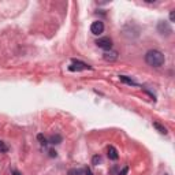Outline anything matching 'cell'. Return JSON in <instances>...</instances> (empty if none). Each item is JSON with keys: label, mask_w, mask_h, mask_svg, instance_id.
<instances>
[{"label": "cell", "mask_w": 175, "mask_h": 175, "mask_svg": "<svg viewBox=\"0 0 175 175\" xmlns=\"http://www.w3.org/2000/svg\"><path fill=\"white\" fill-rule=\"evenodd\" d=\"M145 62H147L149 66L152 67H160V66L164 65V55L161 54L160 51L157 49H150L145 54Z\"/></svg>", "instance_id": "obj_1"}, {"label": "cell", "mask_w": 175, "mask_h": 175, "mask_svg": "<svg viewBox=\"0 0 175 175\" xmlns=\"http://www.w3.org/2000/svg\"><path fill=\"white\" fill-rule=\"evenodd\" d=\"M68 70H70V71H81V70H92V67L81 60L73 59V65L68 67Z\"/></svg>", "instance_id": "obj_2"}, {"label": "cell", "mask_w": 175, "mask_h": 175, "mask_svg": "<svg viewBox=\"0 0 175 175\" xmlns=\"http://www.w3.org/2000/svg\"><path fill=\"white\" fill-rule=\"evenodd\" d=\"M96 45L104 51H110L112 48V40L110 37H101V38L96 40Z\"/></svg>", "instance_id": "obj_3"}, {"label": "cell", "mask_w": 175, "mask_h": 175, "mask_svg": "<svg viewBox=\"0 0 175 175\" xmlns=\"http://www.w3.org/2000/svg\"><path fill=\"white\" fill-rule=\"evenodd\" d=\"M90 32H92L93 34H96V36L101 34V33L104 32V23L101 21H94L92 25H90Z\"/></svg>", "instance_id": "obj_4"}, {"label": "cell", "mask_w": 175, "mask_h": 175, "mask_svg": "<svg viewBox=\"0 0 175 175\" xmlns=\"http://www.w3.org/2000/svg\"><path fill=\"white\" fill-rule=\"evenodd\" d=\"M157 30H159V33H160V34H167V36L172 33L171 26L168 25L167 22H164V21L159 22V25H157Z\"/></svg>", "instance_id": "obj_5"}, {"label": "cell", "mask_w": 175, "mask_h": 175, "mask_svg": "<svg viewBox=\"0 0 175 175\" xmlns=\"http://www.w3.org/2000/svg\"><path fill=\"white\" fill-rule=\"evenodd\" d=\"M103 57H104V60H107V62H115L116 59H118V52L116 51H105L103 54Z\"/></svg>", "instance_id": "obj_6"}, {"label": "cell", "mask_w": 175, "mask_h": 175, "mask_svg": "<svg viewBox=\"0 0 175 175\" xmlns=\"http://www.w3.org/2000/svg\"><path fill=\"white\" fill-rule=\"evenodd\" d=\"M107 152H108L107 155H108V157H110V160H118V157H119L118 150L115 149L114 147H108Z\"/></svg>", "instance_id": "obj_7"}, {"label": "cell", "mask_w": 175, "mask_h": 175, "mask_svg": "<svg viewBox=\"0 0 175 175\" xmlns=\"http://www.w3.org/2000/svg\"><path fill=\"white\" fill-rule=\"evenodd\" d=\"M62 136L60 134H54V136L49 137V144H52V145H57V144L62 142Z\"/></svg>", "instance_id": "obj_8"}, {"label": "cell", "mask_w": 175, "mask_h": 175, "mask_svg": "<svg viewBox=\"0 0 175 175\" xmlns=\"http://www.w3.org/2000/svg\"><path fill=\"white\" fill-rule=\"evenodd\" d=\"M153 127H155V129H156L159 133H161V134H167V133H168L167 129H166L163 125H160L159 122H153Z\"/></svg>", "instance_id": "obj_9"}, {"label": "cell", "mask_w": 175, "mask_h": 175, "mask_svg": "<svg viewBox=\"0 0 175 175\" xmlns=\"http://www.w3.org/2000/svg\"><path fill=\"white\" fill-rule=\"evenodd\" d=\"M119 79H121L122 82L127 84V85H131V86H138V84H137V82H134V81H133V79L127 78V77H126V75H121V77H119Z\"/></svg>", "instance_id": "obj_10"}, {"label": "cell", "mask_w": 175, "mask_h": 175, "mask_svg": "<svg viewBox=\"0 0 175 175\" xmlns=\"http://www.w3.org/2000/svg\"><path fill=\"white\" fill-rule=\"evenodd\" d=\"M37 139H38V141H40V144H41V145H44V147H45L46 144H48L46 138L43 136V134H38V136H37Z\"/></svg>", "instance_id": "obj_11"}, {"label": "cell", "mask_w": 175, "mask_h": 175, "mask_svg": "<svg viewBox=\"0 0 175 175\" xmlns=\"http://www.w3.org/2000/svg\"><path fill=\"white\" fill-rule=\"evenodd\" d=\"M85 172V170H70L68 174L70 175H82Z\"/></svg>", "instance_id": "obj_12"}, {"label": "cell", "mask_w": 175, "mask_h": 175, "mask_svg": "<svg viewBox=\"0 0 175 175\" xmlns=\"http://www.w3.org/2000/svg\"><path fill=\"white\" fill-rule=\"evenodd\" d=\"M100 161H101V157L99 156V155H96V156H94V157L92 159V163H93L94 166H97L99 163H100Z\"/></svg>", "instance_id": "obj_13"}, {"label": "cell", "mask_w": 175, "mask_h": 175, "mask_svg": "<svg viewBox=\"0 0 175 175\" xmlns=\"http://www.w3.org/2000/svg\"><path fill=\"white\" fill-rule=\"evenodd\" d=\"M0 150H1V152H7V150H8L7 145H6L3 141H0Z\"/></svg>", "instance_id": "obj_14"}, {"label": "cell", "mask_w": 175, "mask_h": 175, "mask_svg": "<svg viewBox=\"0 0 175 175\" xmlns=\"http://www.w3.org/2000/svg\"><path fill=\"white\" fill-rule=\"evenodd\" d=\"M127 172H129V167H127V166H126V167L123 168V170H122V171L119 172L118 175H126V174H127Z\"/></svg>", "instance_id": "obj_15"}, {"label": "cell", "mask_w": 175, "mask_h": 175, "mask_svg": "<svg viewBox=\"0 0 175 175\" xmlns=\"http://www.w3.org/2000/svg\"><path fill=\"white\" fill-rule=\"evenodd\" d=\"M174 19H175V14H174V10L170 12V21L171 22H174Z\"/></svg>", "instance_id": "obj_16"}, {"label": "cell", "mask_w": 175, "mask_h": 175, "mask_svg": "<svg viewBox=\"0 0 175 175\" xmlns=\"http://www.w3.org/2000/svg\"><path fill=\"white\" fill-rule=\"evenodd\" d=\"M84 174H85V175H93L92 171H90L89 168H85V172H84Z\"/></svg>", "instance_id": "obj_17"}, {"label": "cell", "mask_w": 175, "mask_h": 175, "mask_svg": "<svg viewBox=\"0 0 175 175\" xmlns=\"http://www.w3.org/2000/svg\"><path fill=\"white\" fill-rule=\"evenodd\" d=\"M12 175H21L18 171H12Z\"/></svg>", "instance_id": "obj_18"}]
</instances>
